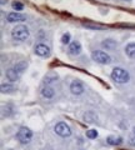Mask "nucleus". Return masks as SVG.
Instances as JSON below:
<instances>
[{"instance_id":"nucleus-1","label":"nucleus","mask_w":135,"mask_h":150,"mask_svg":"<svg viewBox=\"0 0 135 150\" xmlns=\"http://www.w3.org/2000/svg\"><path fill=\"white\" fill-rule=\"evenodd\" d=\"M110 76L115 83H118V84H125V83H128L130 80L129 73L123 68H114L113 70H111Z\"/></svg>"},{"instance_id":"nucleus-2","label":"nucleus","mask_w":135,"mask_h":150,"mask_svg":"<svg viewBox=\"0 0 135 150\" xmlns=\"http://www.w3.org/2000/svg\"><path fill=\"white\" fill-rule=\"evenodd\" d=\"M29 35H30V31L25 25H18L11 30V38L14 40L24 41L29 38Z\"/></svg>"},{"instance_id":"nucleus-3","label":"nucleus","mask_w":135,"mask_h":150,"mask_svg":"<svg viewBox=\"0 0 135 150\" xmlns=\"http://www.w3.org/2000/svg\"><path fill=\"white\" fill-rule=\"evenodd\" d=\"M91 59L94 62L99 63V64H103V65H108L111 63V58L109 54H106L105 51L103 50H95L91 53Z\"/></svg>"},{"instance_id":"nucleus-4","label":"nucleus","mask_w":135,"mask_h":150,"mask_svg":"<svg viewBox=\"0 0 135 150\" xmlns=\"http://www.w3.org/2000/svg\"><path fill=\"white\" fill-rule=\"evenodd\" d=\"M31 138H33V131L29 128H26V126H21V128L19 129V131H18V134H16V139L19 140L20 144L30 143Z\"/></svg>"},{"instance_id":"nucleus-5","label":"nucleus","mask_w":135,"mask_h":150,"mask_svg":"<svg viewBox=\"0 0 135 150\" xmlns=\"http://www.w3.org/2000/svg\"><path fill=\"white\" fill-rule=\"evenodd\" d=\"M54 130H55V133H57L59 137H61V138H68V137H70L71 135V128L66 123H64V121L58 123L57 125L54 126Z\"/></svg>"},{"instance_id":"nucleus-6","label":"nucleus","mask_w":135,"mask_h":150,"mask_svg":"<svg viewBox=\"0 0 135 150\" xmlns=\"http://www.w3.org/2000/svg\"><path fill=\"white\" fill-rule=\"evenodd\" d=\"M34 53L38 55V56H43V58H45V56H49L50 55V48H49L48 45L43 44V43L36 44L35 48H34Z\"/></svg>"},{"instance_id":"nucleus-7","label":"nucleus","mask_w":135,"mask_h":150,"mask_svg":"<svg viewBox=\"0 0 135 150\" xmlns=\"http://www.w3.org/2000/svg\"><path fill=\"white\" fill-rule=\"evenodd\" d=\"M84 90H85V88H84V84L80 80H74L70 84V91L74 95H81Z\"/></svg>"},{"instance_id":"nucleus-8","label":"nucleus","mask_w":135,"mask_h":150,"mask_svg":"<svg viewBox=\"0 0 135 150\" xmlns=\"http://www.w3.org/2000/svg\"><path fill=\"white\" fill-rule=\"evenodd\" d=\"M25 15L21 13H18V11H13V13H9L8 16H6V20L9 23H20V21H24L25 20Z\"/></svg>"},{"instance_id":"nucleus-9","label":"nucleus","mask_w":135,"mask_h":150,"mask_svg":"<svg viewBox=\"0 0 135 150\" xmlns=\"http://www.w3.org/2000/svg\"><path fill=\"white\" fill-rule=\"evenodd\" d=\"M69 54L70 55H79L81 53V44L79 43L78 40L75 41H71L70 44H69Z\"/></svg>"},{"instance_id":"nucleus-10","label":"nucleus","mask_w":135,"mask_h":150,"mask_svg":"<svg viewBox=\"0 0 135 150\" xmlns=\"http://www.w3.org/2000/svg\"><path fill=\"white\" fill-rule=\"evenodd\" d=\"M5 76H6V79L8 80H10L11 83H14V81H16V80H19L20 79V76L21 75L16 71L14 68H10V69H8L6 71H5Z\"/></svg>"},{"instance_id":"nucleus-11","label":"nucleus","mask_w":135,"mask_h":150,"mask_svg":"<svg viewBox=\"0 0 135 150\" xmlns=\"http://www.w3.org/2000/svg\"><path fill=\"white\" fill-rule=\"evenodd\" d=\"M41 95H43V98H45V99H52V98H54V95H55V90L52 86L46 85L41 89Z\"/></svg>"},{"instance_id":"nucleus-12","label":"nucleus","mask_w":135,"mask_h":150,"mask_svg":"<svg viewBox=\"0 0 135 150\" xmlns=\"http://www.w3.org/2000/svg\"><path fill=\"white\" fill-rule=\"evenodd\" d=\"M101 46L106 50H114L116 46H118V44H116V41L113 39H105L103 43H101Z\"/></svg>"},{"instance_id":"nucleus-13","label":"nucleus","mask_w":135,"mask_h":150,"mask_svg":"<svg viewBox=\"0 0 135 150\" xmlns=\"http://www.w3.org/2000/svg\"><path fill=\"white\" fill-rule=\"evenodd\" d=\"M96 120H98V115L95 112L88 111L84 114V121H85V123H95Z\"/></svg>"},{"instance_id":"nucleus-14","label":"nucleus","mask_w":135,"mask_h":150,"mask_svg":"<svg viewBox=\"0 0 135 150\" xmlns=\"http://www.w3.org/2000/svg\"><path fill=\"white\" fill-rule=\"evenodd\" d=\"M125 54H127L129 58L135 59V43H130L125 46Z\"/></svg>"},{"instance_id":"nucleus-15","label":"nucleus","mask_w":135,"mask_h":150,"mask_svg":"<svg viewBox=\"0 0 135 150\" xmlns=\"http://www.w3.org/2000/svg\"><path fill=\"white\" fill-rule=\"evenodd\" d=\"M26 68H28V63L26 62H19V63H16L15 65H14V69H15L20 75H23V73L26 70Z\"/></svg>"},{"instance_id":"nucleus-16","label":"nucleus","mask_w":135,"mask_h":150,"mask_svg":"<svg viewBox=\"0 0 135 150\" xmlns=\"http://www.w3.org/2000/svg\"><path fill=\"white\" fill-rule=\"evenodd\" d=\"M58 80V75L57 74H52V75H46V76L44 78V83L46 84V85H49V84H52L54 81Z\"/></svg>"},{"instance_id":"nucleus-17","label":"nucleus","mask_w":135,"mask_h":150,"mask_svg":"<svg viewBox=\"0 0 135 150\" xmlns=\"http://www.w3.org/2000/svg\"><path fill=\"white\" fill-rule=\"evenodd\" d=\"M106 142H108V144L110 145H120L123 143V139L122 138H113V137H109L108 139H106Z\"/></svg>"},{"instance_id":"nucleus-18","label":"nucleus","mask_w":135,"mask_h":150,"mask_svg":"<svg viewBox=\"0 0 135 150\" xmlns=\"http://www.w3.org/2000/svg\"><path fill=\"white\" fill-rule=\"evenodd\" d=\"M14 90H15V88L11 84H3L1 85V93H13Z\"/></svg>"},{"instance_id":"nucleus-19","label":"nucleus","mask_w":135,"mask_h":150,"mask_svg":"<svg viewBox=\"0 0 135 150\" xmlns=\"http://www.w3.org/2000/svg\"><path fill=\"white\" fill-rule=\"evenodd\" d=\"M11 114H13V106L10 104L3 108V115L4 116H10Z\"/></svg>"},{"instance_id":"nucleus-20","label":"nucleus","mask_w":135,"mask_h":150,"mask_svg":"<svg viewBox=\"0 0 135 150\" xmlns=\"http://www.w3.org/2000/svg\"><path fill=\"white\" fill-rule=\"evenodd\" d=\"M11 6H13L14 10H16L18 13H20V10H23V9H24V4L20 3V1H14V3L11 4Z\"/></svg>"},{"instance_id":"nucleus-21","label":"nucleus","mask_w":135,"mask_h":150,"mask_svg":"<svg viewBox=\"0 0 135 150\" xmlns=\"http://www.w3.org/2000/svg\"><path fill=\"white\" fill-rule=\"evenodd\" d=\"M86 137L89 139H96L98 138V131L95 129H90L86 131Z\"/></svg>"},{"instance_id":"nucleus-22","label":"nucleus","mask_w":135,"mask_h":150,"mask_svg":"<svg viewBox=\"0 0 135 150\" xmlns=\"http://www.w3.org/2000/svg\"><path fill=\"white\" fill-rule=\"evenodd\" d=\"M61 43L63 44H70V34H69V33H64V34H63Z\"/></svg>"},{"instance_id":"nucleus-23","label":"nucleus","mask_w":135,"mask_h":150,"mask_svg":"<svg viewBox=\"0 0 135 150\" xmlns=\"http://www.w3.org/2000/svg\"><path fill=\"white\" fill-rule=\"evenodd\" d=\"M129 144L133 145V146H135V134L130 135V138H129Z\"/></svg>"},{"instance_id":"nucleus-24","label":"nucleus","mask_w":135,"mask_h":150,"mask_svg":"<svg viewBox=\"0 0 135 150\" xmlns=\"http://www.w3.org/2000/svg\"><path fill=\"white\" fill-rule=\"evenodd\" d=\"M84 26H86V28H90V29H101V26L99 25H91V24H84Z\"/></svg>"},{"instance_id":"nucleus-25","label":"nucleus","mask_w":135,"mask_h":150,"mask_svg":"<svg viewBox=\"0 0 135 150\" xmlns=\"http://www.w3.org/2000/svg\"><path fill=\"white\" fill-rule=\"evenodd\" d=\"M5 1H8V0H1L0 3H1V5H4V4H5Z\"/></svg>"},{"instance_id":"nucleus-26","label":"nucleus","mask_w":135,"mask_h":150,"mask_svg":"<svg viewBox=\"0 0 135 150\" xmlns=\"http://www.w3.org/2000/svg\"><path fill=\"white\" fill-rule=\"evenodd\" d=\"M133 134H135V126H134V129H133Z\"/></svg>"},{"instance_id":"nucleus-27","label":"nucleus","mask_w":135,"mask_h":150,"mask_svg":"<svg viewBox=\"0 0 135 150\" xmlns=\"http://www.w3.org/2000/svg\"><path fill=\"white\" fill-rule=\"evenodd\" d=\"M122 1H130V0H122Z\"/></svg>"}]
</instances>
